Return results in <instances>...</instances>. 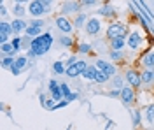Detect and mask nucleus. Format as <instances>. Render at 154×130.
Here are the masks:
<instances>
[{
    "mask_svg": "<svg viewBox=\"0 0 154 130\" xmlns=\"http://www.w3.org/2000/svg\"><path fill=\"white\" fill-rule=\"evenodd\" d=\"M53 46V35L49 32H44L42 35H38L32 40V46L28 49V56H42L46 55Z\"/></svg>",
    "mask_w": 154,
    "mask_h": 130,
    "instance_id": "nucleus-1",
    "label": "nucleus"
},
{
    "mask_svg": "<svg viewBox=\"0 0 154 130\" xmlns=\"http://www.w3.org/2000/svg\"><path fill=\"white\" fill-rule=\"evenodd\" d=\"M128 35V27L121 21H114L107 27V39L112 40V39H117V37H126Z\"/></svg>",
    "mask_w": 154,
    "mask_h": 130,
    "instance_id": "nucleus-2",
    "label": "nucleus"
},
{
    "mask_svg": "<svg viewBox=\"0 0 154 130\" xmlns=\"http://www.w3.org/2000/svg\"><path fill=\"white\" fill-rule=\"evenodd\" d=\"M82 78H86V79H89V81H95V83H107V81L110 79V78H109L107 74H103L96 65H88V69L82 72Z\"/></svg>",
    "mask_w": 154,
    "mask_h": 130,
    "instance_id": "nucleus-3",
    "label": "nucleus"
},
{
    "mask_svg": "<svg viewBox=\"0 0 154 130\" xmlns=\"http://www.w3.org/2000/svg\"><path fill=\"white\" fill-rule=\"evenodd\" d=\"M142 44H144V39H142V33L138 30L131 32L128 37H126V46L130 48L131 51H138L142 48Z\"/></svg>",
    "mask_w": 154,
    "mask_h": 130,
    "instance_id": "nucleus-4",
    "label": "nucleus"
},
{
    "mask_svg": "<svg viewBox=\"0 0 154 130\" xmlns=\"http://www.w3.org/2000/svg\"><path fill=\"white\" fill-rule=\"evenodd\" d=\"M54 23H56V27L60 28V32H63L65 35H70V33L74 32V28H75V27H74V21H70L67 16H63V14H60L56 20H54Z\"/></svg>",
    "mask_w": 154,
    "mask_h": 130,
    "instance_id": "nucleus-5",
    "label": "nucleus"
},
{
    "mask_svg": "<svg viewBox=\"0 0 154 130\" xmlns=\"http://www.w3.org/2000/svg\"><path fill=\"white\" fill-rule=\"evenodd\" d=\"M88 69V63L84 60H77L74 65H70L67 67V72H65V76L68 78H77V76H82V72Z\"/></svg>",
    "mask_w": 154,
    "mask_h": 130,
    "instance_id": "nucleus-6",
    "label": "nucleus"
},
{
    "mask_svg": "<svg viewBox=\"0 0 154 130\" xmlns=\"http://www.w3.org/2000/svg\"><path fill=\"white\" fill-rule=\"evenodd\" d=\"M51 9H48L40 0H32L28 4V12L32 14V16H35V18H40L42 14H46V12H49Z\"/></svg>",
    "mask_w": 154,
    "mask_h": 130,
    "instance_id": "nucleus-7",
    "label": "nucleus"
},
{
    "mask_svg": "<svg viewBox=\"0 0 154 130\" xmlns=\"http://www.w3.org/2000/svg\"><path fill=\"white\" fill-rule=\"evenodd\" d=\"M126 79L130 83V86H133V88H140V86H142V74L137 69L126 70Z\"/></svg>",
    "mask_w": 154,
    "mask_h": 130,
    "instance_id": "nucleus-8",
    "label": "nucleus"
},
{
    "mask_svg": "<svg viewBox=\"0 0 154 130\" xmlns=\"http://www.w3.org/2000/svg\"><path fill=\"white\" fill-rule=\"evenodd\" d=\"M102 30V20L100 18H89L86 23V33L88 35H98Z\"/></svg>",
    "mask_w": 154,
    "mask_h": 130,
    "instance_id": "nucleus-9",
    "label": "nucleus"
},
{
    "mask_svg": "<svg viewBox=\"0 0 154 130\" xmlns=\"http://www.w3.org/2000/svg\"><path fill=\"white\" fill-rule=\"evenodd\" d=\"M95 65H96L100 70H102L103 74H107L109 78H114L116 72H117V69H116L114 63H110V62H107V60H96Z\"/></svg>",
    "mask_w": 154,
    "mask_h": 130,
    "instance_id": "nucleus-10",
    "label": "nucleus"
},
{
    "mask_svg": "<svg viewBox=\"0 0 154 130\" xmlns=\"http://www.w3.org/2000/svg\"><path fill=\"white\" fill-rule=\"evenodd\" d=\"M121 102H123L125 106H133V102H135L133 86H123V88H121Z\"/></svg>",
    "mask_w": 154,
    "mask_h": 130,
    "instance_id": "nucleus-11",
    "label": "nucleus"
},
{
    "mask_svg": "<svg viewBox=\"0 0 154 130\" xmlns=\"http://www.w3.org/2000/svg\"><path fill=\"white\" fill-rule=\"evenodd\" d=\"M26 67H28V58L26 56H16L14 65L11 67V72H12V76H19L21 70L26 69Z\"/></svg>",
    "mask_w": 154,
    "mask_h": 130,
    "instance_id": "nucleus-12",
    "label": "nucleus"
},
{
    "mask_svg": "<svg viewBox=\"0 0 154 130\" xmlns=\"http://www.w3.org/2000/svg\"><path fill=\"white\" fill-rule=\"evenodd\" d=\"M49 91H51V95H53V99H54V100L65 99V95H63V91H61L60 83H58V81H54V79L49 81Z\"/></svg>",
    "mask_w": 154,
    "mask_h": 130,
    "instance_id": "nucleus-13",
    "label": "nucleus"
},
{
    "mask_svg": "<svg viewBox=\"0 0 154 130\" xmlns=\"http://www.w3.org/2000/svg\"><path fill=\"white\" fill-rule=\"evenodd\" d=\"M82 7V4L81 2H65L63 5H61V14L65 16V14H72V12H79Z\"/></svg>",
    "mask_w": 154,
    "mask_h": 130,
    "instance_id": "nucleus-14",
    "label": "nucleus"
},
{
    "mask_svg": "<svg viewBox=\"0 0 154 130\" xmlns=\"http://www.w3.org/2000/svg\"><path fill=\"white\" fill-rule=\"evenodd\" d=\"M11 33H12V27H11V23L2 21V23H0V42H2V44H5Z\"/></svg>",
    "mask_w": 154,
    "mask_h": 130,
    "instance_id": "nucleus-15",
    "label": "nucleus"
},
{
    "mask_svg": "<svg viewBox=\"0 0 154 130\" xmlns=\"http://www.w3.org/2000/svg\"><path fill=\"white\" fill-rule=\"evenodd\" d=\"M140 63L145 69H154V51L152 49L145 51L144 55H142V58H140Z\"/></svg>",
    "mask_w": 154,
    "mask_h": 130,
    "instance_id": "nucleus-16",
    "label": "nucleus"
},
{
    "mask_svg": "<svg viewBox=\"0 0 154 130\" xmlns=\"http://www.w3.org/2000/svg\"><path fill=\"white\" fill-rule=\"evenodd\" d=\"M11 27H12V33H19V32H26L28 23L23 20V18H16V20H12Z\"/></svg>",
    "mask_w": 154,
    "mask_h": 130,
    "instance_id": "nucleus-17",
    "label": "nucleus"
},
{
    "mask_svg": "<svg viewBox=\"0 0 154 130\" xmlns=\"http://www.w3.org/2000/svg\"><path fill=\"white\" fill-rule=\"evenodd\" d=\"M126 48V37H117L110 40V51H125Z\"/></svg>",
    "mask_w": 154,
    "mask_h": 130,
    "instance_id": "nucleus-18",
    "label": "nucleus"
},
{
    "mask_svg": "<svg viewBox=\"0 0 154 130\" xmlns=\"http://www.w3.org/2000/svg\"><path fill=\"white\" fill-rule=\"evenodd\" d=\"M98 14H100V16H105V18H114V16H116V9H114V5H112V4H109V2H107V4L102 5V9L98 11Z\"/></svg>",
    "mask_w": 154,
    "mask_h": 130,
    "instance_id": "nucleus-19",
    "label": "nucleus"
},
{
    "mask_svg": "<svg viewBox=\"0 0 154 130\" xmlns=\"http://www.w3.org/2000/svg\"><path fill=\"white\" fill-rule=\"evenodd\" d=\"M140 74H142V84H147V86L154 84V70L152 69H145Z\"/></svg>",
    "mask_w": 154,
    "mask_h": 130,
    "instance_id": "nucleus-20",
    "label": "nucleus"
},
{
    "mask_svg": "<svg viewBox=\"0 0 154 130\" xmlns=\"http://www.w3.org/2000/svg\"><path fill=\"white\" fill-rule=\"evenodd\" d=\"M56 100L54 99H51V100H48L44 95H40V104H42V107L44 109H48V111H54L56 109V104H54Z\"/></svg>",
    "mask_w": 154,
    "mask_h": 130,
    "instance_id": "nucleus-21",
    "label": "nucleus"
},
{
    "mask_svg": "<svg viewBox=\"0 0 154 130\" xmlns=\"http://www.w3.org/2000/svg\"><path fill=\"white\" fill-rule=\"evenodd\" d=\"M53 72H54V74H65V72H67L65 62H61V60L54 62V63H53Z\"/></svg>",
    "mask_w": 154,
    "mask_h": 130,
    "instance_id": "nucleus-22",
    "label": "nucleus"
},
{
    "mask_svg": "<svg viewBox=\"0 0 154 130\" xmlns=\"http://www.w3.org/2000/svg\"><path fill=\"white\" fill-rule=\"evenodd\" d=\"M40 28H42V27H33V25H28V28H26V35L32 37V39H35V37H38V35H42V33H40Z\"/></svg>",
    "mask_w": 154,
    "mask_h": 130,
    "instance_id": "nucleus-23",
    "label": "nucleus"
},
{
    "mask_svg": "<svg viewBox=\"0 0 154 130\" xmlns=\"http://www.w3.org/2000/svg\"><path fill=\"white\" fill-rule=\"evenodd\" d=\"M86 14H84V12H81V14H77V18L75 20H74V27H75V28H81V27H82V25H86L88 21H86Z\"/></svg>",
    "mask_w": 154,
    "mask_h": 130,
    "instance_id": "nucleus-24",
    "label": "nucleus"
},
{
    "mask_svg": "<svg viewBox=\"0 0 154 130\" xmlns=\"http://www.w3.org/2000/svg\"><path fill=\"white\" fill-rule=\"evenodd\" d=\"M14 60H16V56H12V55H5V56H4V58H2V67H5V69H7V67H12V65H14Z\"/></svg>",
    "mask_w": 154,
    "mask_h": 130,
    "instance_id": "nucleus-25",
    "label": "nucleus"
},
{
    "mask_svg": "<svg viewBox=\"0 0 154 130\" xmlns=\"http://www.w3.org/2000/svg\"><path fill=\"white\" fill-rule=\"evenodd\" d=\"M60 44L63 46V48H72L74 46V40L70 35H63V37H60Z\"/></svg>",
    "mask_w": 154,
    "mask_h": 130,
    "instance_id": "nucleus-26",
    "label": "nucleus"
},
{
    "mask_svg": "<svg viewBox=\"0 0 154 130\" xmlns=\"http://www.w3.org/2000/svg\"><path fill=\"white\" fill-rule=\"evenodd\" d=\"M2 53L4 55H16V51H14V48H12V42H5V44H2Z\"/></svg>",
    "mask_w": 154,
    "mask_h": 130,
    "instance_id": "nucleus-27",
    "label": "nucleus"
},
{
    "mask_svg": "<svg viewBox=\"0 0 154 130\" xmlns=\"http://www.w3.org/2000/svg\"><path fill=\"white\" fill-rule=\"evenodd\" d=\"M79 53H82V55H86V53H91V44H88V42H81L79 44V48H77Z\"/></svg>",
    "mask_w": 154,
    "mask_h": 130,
    "instance_id": "nucleus-28",
    "label": "nucleus"
},
{
    "mask_svg": "<svg viewBox=\"0 0 154 130\" xmlns=\"http://www.w3.org/2000/svg\"><path fill=\"white\" fill-rule=\"evenodd\" d=\"M12 14H14V16H18V18H21V16L25 14V5H21V4H16V7L12 9Z\"/></svg>",
    "mask_w": 154,
    "mask_h": 130,
    "instance_id": "nucleus-29",
    "label": "nucleus"
},
{
    "mask_svg": "<svg viewBox=\"0 0 154 130\" xmlns=\"http://www.w3.org/2000/svg\"><path fill=\"white\" fill-rule=\"evenodd\" d=\"M125 58V51H110V60H123Z\"/></svg>",
    "mask_w": 154,
    "mask_h": 130,
    "instance_id": "nucleus-30",
    "label": "nucleus"
},
{
    "mask_svg": "<svg viewBox=\"0 0 154 130\" xmlns=\"http://www.w3.org/2000/svg\"><path fill=\"white\" fill-rule=\"evenodd\" d=\"M21 44H23V39H21V37H14V39H12V48H14V51H16V53L23 48Z\"/></svg>",
    "mask_w": 154,
    "mask_h": 130,
    "instance_id": "nucleus-31",
    "label": "nucleus"
},
{
    "mask_svg": "<svg viewBox=\"0 0 154 130\" xmlns=\"http://www.w3.org/2000/svg\"><path fill=\"white\" fill-rule=\"evenodd\" d=\"M145 118H147V121H151V123L154 121V106H149V107H147V111H145Z\"/></svg>",
    "mask_w": 154,
    "mask_h": 130,
    "instance_id": "nucleus-32",
    "label": "nucleus"
},
{
    "mask_svg": "<svg viewBox=\"0 0 154 130\" xmlns=\"http://www.w3.org/2000/svg\"><path fill=\"white\" fill-rule=\"evenodd\" d=\"M60 86H61V91H63V95H65V97H68V95L72 93V90H70V86H68L67 83H61Z\"/></svg>",
    "mask_w": 154,
    "mask_h": 130,
    "instance_id": "nucleus-33",
    "label": "nucleus"
},
{
    "mask_svg": "<svg viewBox=\"0 0 154 130\" xmlns=\"http://www.w3.org/2000/svg\"><path fill=\"white\" fill-rule=\"evenodd\" d=\"M84 7H93V5H96L98 4V0H79Z\"/></svg>",
    "mask_w": 154,
    "mask_h": 130,
    "instance_id": "nucleus-34",
    "label": "nucleus"
},
{
    "mask_svg": "<svg viewBox=\"0 0 154 130\" xmlns=\"http://www.w3.org/2000/svg\"><path fill=\"white\" fill-rule=\"evenodd\" d=\"M112 83H114V88H116V90H121V88L125 86V84H123V79H121V78H114V81H112Z\"/></svg>",
    "mask_w": 154,
    "mask_h": 130,
    "instance_id": "nucleus-35",
    "label": "nucleus"
},
{
    "mask_svg": "<svg viewBox=\"0 0 154 130\" xmlns=\"http://www.w3.org/2000/svg\"><path fill=\"white\" fill-rule=\"evenodd\" d=\"M140 120H142V118H140V111H135V113H133V125H135V127H137V125H140Z\"/></svg>",
    "mask_w": 154,
    "mask_h": 130,
    "instance_id": "nucleus-36",
    "label": "nucleus"
},
{
    "mask_svg": "<svg viewBox=\"0 0 154 130\" xmlns=\"http://www.w3.org/2000/svg\"><path fill=\"white\" fill-rule=\"evenodd\" d=\"M68 104H70V102H68L67 99L60 100V102H58V104H56V109H61V107H65V106H68ZM56 109H54V111H56Z\"/></svg>",
    "mask_w": 154,
    "mask_h": 130,
    "instance_id": "nucleus-37",
    "label": "nucleus"
},
{
    "mask_svg": "<svg viewBox=\"0 0 154 130\" xmlns=\"http://www.w3.org/2000/svg\"><path fill=\"white\" fill-rule=\"evenodd\" d=\"M28 25H33V27H42V25H44V20H33V21H30Z\"/></svg>",
    "mask_w": 154,
    "mask_h": 130,
    "instance_id": "nucleus-38",
    "label": "nucleus"
},
{
    "mask_svg": "<svg viewBox=\"0 0 154 130\" xmlns=\"http://www.w3.org/2000/svg\"><path fill=\"white\" fill-rule=\"evenodd\" d=\"M75 62H77V58H75V56H70V58H68V60L65 62V65H67V67H70V65H74Z\"/></svg>",
    "mask_w": 154,
    "mask_h": 130,
    "instance_id": "nucleus-39",
    "label": "nucleus"
},
{
    "mask_svg": "<svg viewBox=\"0 0 154 130\" xmlns=\"http://www.w3.org/2000/svg\"><path fill=\"white\" fill-rule=\"evenodd\" d=\"M65 99H67L68 102H74V100L77 99V93H70V95H68V97H65Z\"/></svg>",
    "mask_w": 154,
    "mask_h": 130,
    "instance_id": "nucleus-40",
    "label": "nucleus"
},
{
    "mask_svg": "<svg viewBox=\"0 0 154 130\" xmlns=\"http://www.w3.org/2000/svg\"><path fill=\"white\" fill-rule=\"evenodd\" d=\"M0 14H2V18H5V14H7V9L4 7V4L0 5Z\"/></svg>",
    "mask_w": 154,
    "mask_h": 130,
    "instance_id": "nucleus-41",
    "label": "nucleus"
},
{
    "mask_svg": "<svg viewBox=\"0 0 154 130\" xmlns=\"http://www.w3.org/2000/svg\"><path fill=\"white\" fill-rule=\"evenodd\" d=\"M40 2H42V4H44L48 9H51V4H53V0H40Z\"/></svg>",
    "mask_w": 154,
    "mask_h": 130,
    "instance_id": "nucleus-42",
    "label": "nucleus"
},
{
    "mask_svg": "<svg viewBox=\"0 0 154 130\" xmlns=\"http://www.w3.org/2000/svg\"><path fill=\"white\" fill-rule=\"evenodd\" d=\"M14 2H16V4H21V5H23V4H26V2H32V0H14Z\"/></svg>",
    "mask_w": 154,
    "mask_h": 130,
    "instance_id": "nucleus-43",
    "label": "nucleus"
},
{
    "mask_svg": "<svg viewBox=\"0 0 154 130\" xmlns=\"http://www.w3.org/2000/svg\"><path fill=\"white\" fill-rule=\"evenodd\" d=\"M67 130H70V128H67Z\"/></svg>",
    "mask_w": 154,
    "mask_h": 130,
    "instance_id": "nucleus-44",
    "label": "nucleus"
}]
</instances>
